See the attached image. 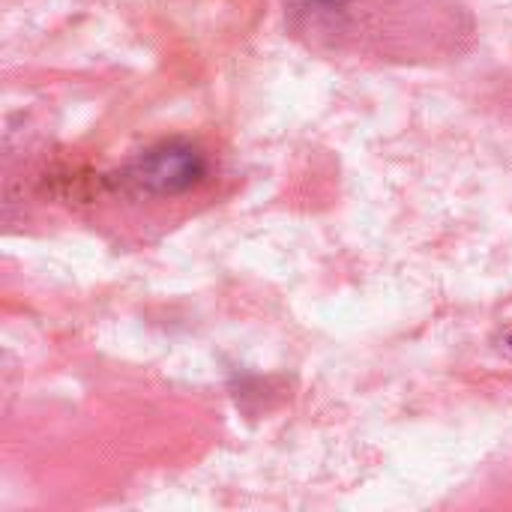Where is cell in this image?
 I'll use <instances>...</instances> for the list:
<instances>
[{"label":"cell","mask_w":512,"mask_h":512,"mask_svg":"<svg viewBox=\"0 0 512 512\" xmlns=\"http://www.w3.org/2000/svg\"><path fill=\"white\" fill-rule=\"evenodd\" d=\"M510 345H512V336H510Z\"/></svg>","instance_id":"7a4b0ae2"},{"label":"cell","mask_w":512,"mask_h":512,"mask_svg":"<svg viewBox=\"0 0 512 512\" xmlns=\"http://www.w3.org/2000/svg\"><path fill=\"white\" fill-rule=\"evenodd\" d=\"M204 174V159L198 150L186 144H168L159 150H150L138 165H135V180L147 192L159 195H174L189 186H195Z\"/></svg>","instance_id":"6da1fadb"}]
</instances>
